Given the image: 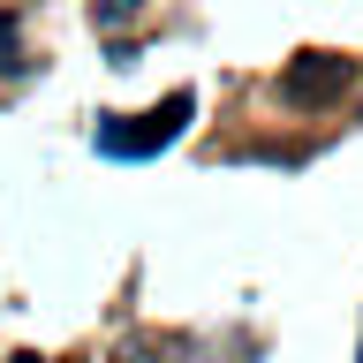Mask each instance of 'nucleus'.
Returning a JSON list of instances; mask_svg holds the SVG:
<instances>
[{"label":"nucleus","instance_id":"obj_1","mask_svg":"<svg viewBox=\"0 0 363 363\" xmlns=\"http://www.w3.org/2000/svg\"><path fill=\"white\" fill-rule=\"evenodd\" d=\"M348 84H356V61L348 53H295L288 76H280V99L288 106H333Z\"/></svg>","mask_w":363,"mask_h":363},{"label":"nucleus","instance_id":"obj_2","mask_svg":"<svg viewBox=\"0 0 363 363\" xmlns=\"http://www.w3.org/2000/svg\"><path fill=\"white\" fill-rule=\"evenodd\" d=\"M189 113H197V99H189V91H174V99H159V113H144V129H129V136H121V129H106L99 144H106L113 159H121V152H129V159H152L159 144H167L182 121H189Z\"/></svg>","mask_w":363,"mask_h":363},{"label":"nucleus","instance_id":"obj_3","mask_svg":"<svg viewBox=\"0 0 363 363\" xmlns=\"http://www.w3.org/2000/svg\"><path fill=\"white\" fill-rule=\"evenodd\" d=\"M8 363H38V356H8Z\"/></svg>","mask_w":363,"mask_h":363},{"label":"nucleus","instance_id":"obj_4","mask_svg":"<svg viewBox=\"0 0 363 363\" xmlns=\"http://www.w3.org/2000/svg\"><path fill=\"white\" fill-rule=\"evenodd\" d=\"M113 363H144V356H113Z\"/></svg>","mask_w":363,"mask_h":363},{"label":"nucleus","instance_id":"obj_5","mask_svg":"<svg viewBox=\"0 0 363 363\" xmlns=\"http://www.w3.org/2000/svg\"><path fill=\"white\" fill-rule=\"evenodd\" d=\"M356 363H363V356H356Z\"/></svg>","mask_w":363,"mask_h":363}]
</instances>
